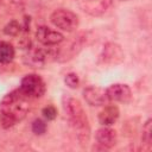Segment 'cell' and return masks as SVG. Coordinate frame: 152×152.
Segmentation results:
<instances>
[{"mask_svg": "<svg viewBox=\"0 0 152 152\" xmlns=\"http://www.w3.org/2000/svg\"><path fill=\"white\" fill-rule=\"evenodd\" d=\"M124 59L125 52L119 44L114 42H108L104 44L102 52L100 55V64L107 66H115L121 64Z\"/></svg>", "mask_w": 152, "mask_h": 152, "instance_id": "obj_5", "label": "cell"}, {"mask_svg": "<svg viewBox=\"0 0 152 152\" xmlns=\"http://www.w3.org/2000/svg\"><path fill=\"white\" fill-rule=\"evenodd\" d=\"M19 89L30 99H39L45 94L46 86L39 75L28 74L21 78Z\"/></svg>", "mask_w": 152, "mask_h": 152, "instance_id": "obj_4", "label": "cell"}, {"mask_svg": "<svg viewBox=\"0 0 152 152\" xmlns=\"http://www.w3.org/2000/svg\"><path fill=\"white\" fill-rule=\"evenodd\" d=\"M42 114L46 120H55L57 116V109L55 106L50 104V106H46L42 109Z\"/></svg>", "mask_w": 152, "mask_h": 152, "instance_id": "obj_17", "label": "cell"}, {"mask_svg": "<svg viewBox=\"0 0 152 152\" xmlns=\"http://www.w3.org/2000/svg\"><path fill=\"white\" fill-rule=\"evenodd\" d=\"M31 129L32 132L36 134V135H43L46 129H48V125L44 120L42 119H34L32 121V125H31Z\"/></svg>", "mask_w": 152, "mask_h": 152, "instance_id": "obj_15", "label": "cell"}, {"mask_svg": "<svg viewBox=\"0 0 152 152\" xmlns=\"http://www.w3.org/2000/svg\"><path fill=\"white\" fill-rule=\"evenodd\" d=\"M15 55L14 48L12 44L8 42H0V63L1 64H7L13 61Z\"/></svg>", "mask_w": 152, "mask_h": 152, "instance_id": "obj_12", "label": "cell"}, {"mask_svg": "<svg viewBox=\"0 0 152 152\" xmlns=\"http://www.w3.org/2000/svg\"><path fill=\"white\" fill-rule=\"evenodd\" d=\"M141 140L144 144H146L148 146H151V144H152V120L151 119H148L142 126Z\"/></svg>", "mask_w": 152, "mask_h": 152, "instance_id": "obj_14", "label": "cell"}, {"mask_svg": "<svg viewBox=\"0 0 152 152\" xmlns=\"http://www.w3.org/2000/svg\"><path fill=\"white\" fill-rule=\"evenodd\" d=\"M95 139L97 145L102 150H107V148H112L116 144L118 135L113 128H110L109 126H103L102 128H99L96 131Z\"/></svg>", "mask_w": 152, "mask_h": 152, "instance_id": "obj_10", "label": "cell"}, {"mask_svg": "<svg viewBox=\"0 0 152 152\" xmlns=\"http://www.w3.org/2000/svg\"><path fill=\"white\" fill-rule=\"evenodd\" d=\"M50 21L57 28L66 31V32H72L78 26L77 14L66 8L55 10L50 15Z\"/></svg>", "mask_w": 152, "mask_h": 152, "instance_id": "obj_3", "label": "cell"}, {"mask_svg": "<svg viewBox=\"0 0 152 152\" xmlns=\"http://www.w3.org/2000/svg\"><path fill=\"white\" fill-rule=\"evenodd\" d=\"M64 82H65V84H66L69 88H71V89H76V88L78 87V84H80L78 76H77L76 74H74V72L66 74L65 77H64Z\"/></svg>", "mask_w": 152, "mask_h": 152, "instance_id": "obj_16", "label": "cell"}, {"mask_svg": "<svg viewBox=\"0 0 152 152\" xmlns=\"http://www.w3.org/2000/svg\"><path fill=\"white\" fill-rule=\"evenodd\" d=\"M83 97L89 106H95V107L104 106L106 102L108 101L106 89L101 87H96V86L87 87L83 90Z\"/></svg>", "mask_w": 152, "mask_h": 152, "instance_id": "obj_9", "label": "cell"}, {"mask_svg": "<svg viewBox=\"0 0 152 152\" xmlns=\"http://www.w3.org/2000/svg\"><path fill=\"white\" fill-rule=\"evenodd\" d=\"M30 110V97L19 88L6 94L0 102V126L11 128L21 121Z\"/></svg>", "mask_w": 152, "mask_h": 152, "instance_id": "obj_1", "label": "cell"}, {"mask_svg": "<svg viewBox=\"0 0 152 152\" xmlns=\"http://www.w3.org/2000/svg\"><path fill=\"white\" fill-rule=\"evenodd\" d=\"M113 0H81V10L91 17L103 15L112 6Z\"/></svg>", "mask_w": 152, "mask_h": 152, "instance_id": "obj_6", "label": "cell"}, {"mask_svg": "<svg viewBox=\"0 0 152 152\" xmlns=\"http://www.w3.org/2000/svg\"><path fill=\"white\" fill-rule=\"evenodd\" d=\"M37 40L45 46H55L64 40V36L48 26H39L36 31Z\"/></svg>", "mask_w": 152, "mask_h": 152, "instance_id": "obj_7", "label": "cell"}, {"mask_svg": "<svg viewBox=\"0 0 152 152\" xmlns=\"http://www.w3.org/2000/svg\"><path fill=\"white\" fill-rule=\"evenodd\" d=\"M63 109L66 114L70 126L76 132L77 140L82 146H86L90 139V126L81 102L75 97L64 96Z\"/></svg>", "mask_w": 152, "mask_h": 152, "instance_id": "obj_2", "label": "cell"}, {"mask_svg": "<svg viewBox=\"0 0 152 152\" xmlns=\"http://www.w3.org/2000/svg\"><path fill=\"white\" fill-rule=\"evenodd\" d=\"M106 94H107L108 101H113V102L127 103L132 99L131 88L124 83H115L109 86L106 89Z\"/></svg>", "mask_w": 152, "mask_h": 152, "instance_id": "obj_8", "label": "cell"}, {"mask_svg": "<svg viewBox=\"0 0 152 152\" xmlns=\"http://www.w3.org/2000/svg\"><path fill=\"white\" fill-rule=\"evenodd\" d=\"M20 32H23L21 28V23H18L17 20H11L10 23H7L4 27V33L7 36H12L15 37L18 36Z\"/></svg>", "mask_w": 152, "mask_h": 152, "instance_id": "obj_13", "label": "cell"}, {"mask_svg": "<svg viewBox=\"0 0 152 152\" xmlns=\"http://www.w3.org/2000/svg\"><path fill=\"white\" fill-rule=\"evenodd\" d=\"M119 115H120V112L116 106L114 104L106 106L99 113V122L102 126H112L116 122V120L119 119Z\"/></svg>", "mask_w": 152, "mask_h": 152, "instance_id": "obj_11", "label": "cell"}, {"mask_svg": "<svg viewBox=\"0 0 152 152\" xmlns=\"http://www.w3.org/2000/svg\"><path fill=\"white\" fill-rule=\"evenodd\" d=\"M121 1H127V0H121Z\"/></svg>", "mask_w": 152, "mask_h": 152, "instance_id": "obj_18", "label": "cell"}]
</instances>
